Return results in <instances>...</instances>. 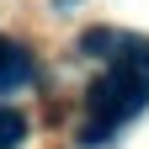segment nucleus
Here are the masks:
<instances>
[{
	"label": "nucleus",
	"instance_id": "f257e3e1",
	"mask_svg": "<svg viewBox=\"0 0 149 149\" xmlns=\"http://www.w3.org/2000/svg\"><path fill=\"white\" fill-rule=\"evenodd\" d=\"M85 107H91V123L80 133L85 149L107 144L128 117H139L149 107V37H123V48L112 53V69L91 85Z\"/></svg>",
	"mask_w": 149,
	"mask_h": 149
},
{
	"label": "nucleus",
	"instance_id": "f03ea898",
	"mask_svg": "<svg viewBox=\"0 0 149 149\" xmlns=\"http://www.w3.org/2000/svg\"><path fill=\"white\" fill-rule=\"evenodd\" d=\"M32 80V59H27V48H16L0 37V91H16V85H27Z\"/></svg>",
	"mask_w": 149,
	"mask_h": 149
},
{
	"label": "nucleus",
	"instance_id": "7ed1b4c3",
	"mask_svg": "<svg viewBox=\"0 0 149 149\" xmlns=\"http://www.w3.org/2000/svg\"><path fill=\"white\" fill-rule=\"evenodd\" d=\"M22 139H27V117H22L16 107H6V101H0V149H16Z\"/></svg>",
	"mask_w": 149,
	"mask_h": 149
}]
</instances>
